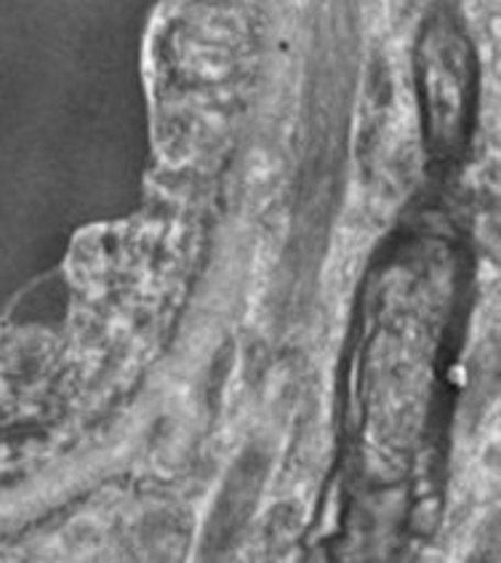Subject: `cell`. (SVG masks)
Returning <instances> with one entry per match:
<instances>
[{"label":"cell","instance_id":"obj_1","mask_svg":"<svg viewBox=\"0 0 501 563\" xmlns=\"http://www.w3.org/2000/svg\"><path fill=\"white\" fill-rule=\"evenodd\" d=\"M422 73L427 86L432 131L443 142L459 134L467 102L465 41L446 22L432 24L422 43Z\"/></svg>","mask_w":501,"mask_h":563}]
</instances>
